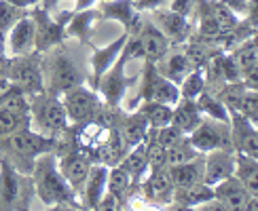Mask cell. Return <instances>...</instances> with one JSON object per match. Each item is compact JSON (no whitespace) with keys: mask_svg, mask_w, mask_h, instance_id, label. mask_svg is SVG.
I'll list each match as a JSON object with an SVG mask.
<instances>
[{"mask_svg":"<svg viewBox=\"0 0 258 211\" xmlns=\"http://www.w3.org/2000/svg\"><path fill=\"white\" fill-rule=\"evenodd\" d=\"M32 194V177L15 169L7 158H0V209H26Z\"/></svg>","mask_w":258,"mask_h":211,"instance_id":"obj_4","label":"cell"},{"mask_svg":"<svg viewBox=\"0 0 258 211\" xmlns=\"http://www.w3.org/2000/svg\"><path fill=\"white\" fill-rule=\"evenodd\" d=\"M9 61H11V57H7V53H0V76H3V74H7Z\"/></svg>","mask_w":258,"mask_h":211,"instance_id":"obj_45","label":"cell"},{"mask_svg":"<svg viewBox=\"0 0 258 211\" xmlns=\"http://www.w3.org/2000/svg\"><path fill=\"white\" fill-rule=\"evenodd\" d=\"M201 123V112L195 99H186L182 97L174 103V112H171V125H176L178 129L188 135L195 127Z\"/></svg>","mask_w":258,"mask_h":211,"instance_id":"obj_26","label":"cell"},{"mask_svg":"<svg viewBox=\"0 0 258 211\" xmlns=\"http://www.w3.org/2000/svg\"><path fill=\"white\" fill-rule=\"evenodd\" d=\"M169 5V0H134V7L142 13V11H155V9H163Z\"/></svg>","mask_w":258,"mask_h":211,"instance_id":"obj_41","label":"cell"},{"mask_svg":"<svg viewBox=\"0 0 258 211\" xmlns=\"http://www.w3.org/2000/svg\"><path fill=\"white\" fill-rule=\"evenodd\" d=\"M180 87V97H186V99H197V95L201 91H206V76H203L201 68H192L182 82L178 84Z\"/></svg>","mask_w":258,"mask_h":211,"instance_id":"obj_35","label":"cell"},{"mask_svg":"<svg viewBox=\"0 0 258 211\" xmlns=\"http://www.w3.org/2000/svg\"><path fill=\"white\" fill-rule=\"evenodd\" d=\"M140 99H148V101H161L167 106H174L180 99V87L176 82H171L165 78L163 74H159L157 63L146 61L144 66V84H142V93Z\"/></svg>","mask_w":258,"mask_h":211,"instance_id":"obj_10","label":"cell"},{"mask_svg":"<svg viewBox=\"0 0 258 211\" xmlns=\"http://www.w3.org/2000/svg\"><path fill=\"white\" fill-rule=\"evenodd\" d=\"M28 13V9H21V7H15V5H11L7 3V0H0V36H7V32L13 28V24L19 19V17H24Z\"/></svg>","mask_w":258,"mask_h":211,"instance_id":"obj_37","label":"cell"},{"mask_svg":"<svg viewBox=\"0 0 258 211\" xmlns=\"http://www.w3.org/2000/svg\"><path fill=\"white\" fill-rule=\"evenodd\" d=\"M61 101H63V108H66L68 121H72V123L93 121L102 110L100 99H98V95H95V89L85 87V82L68 89L66 93H63Z\"/></svg>","mask_w":258,"mask_h":211,"instance_id":"obj_9","label":"cell"},{"mask_svg":"<svg viewBox=\"0 0 258 211\" xmlns=\"http://www.w3.org/2000/svg\"><path fill=\"white\" fill-rule=\"evenodd\" d=\"M34 51V19L30 13L19 17L13 28L5 36V53H11L13 57L26 55Z\"/></svg>","mask_w":258,"mask_h":211,"instance_id":"obj_17","label":"cell"},{"mask_svg":"<svg viewBox=\"0 0 258 211\" xmlns=\"http://www.w3.org/2000/svg\"><path fill=\"white\" fill-rule=\"evenodd\" d=\"M186 140L197 152H210L216 148H231V137H229V125L220 121H203L192 129Z\"/></svg>","mask_w":258,"mask_h":211,"instance_id":"obj_11","label":"cell"},{"mask_svg":"<svg viewBox=\"0 0 258 211\" xmlns=\"http://www.w3.org/2000/svg\"><path fill=\"white\" fill-rule=\"evenodd\" d=\"M13 89H15V84L9 78V74H3V76H0V101H3Z\"/></svg>","mask_w":258,"mask_h":211,"instance_id":"obj_42","label":"cell"},{"mask_svg":"<svg viewBox=\"0 0 258 211\" xmlns=\"http://www.w3.org/2000/svg\"><path fill=\"white\" fill-rule=\"evenodd\" d=\"M195 156H199V152L190 146V142L186 140V137H184V140H180L178 144L165 148V165L167 167L186 163V161H190V158H195Z\"/></svg>","mask_w":258,"mask_h":211,"instance_id":"obj_36","label":"cell"},{"mask_svg":"<svg viewBox=\"0 0 258 211\" xmlns=\"http://www.w3.org/2000/svg\"><path fill=\"white\" fill-rule=\"evenodd\" d=\"M190 70H192V63H190L188 55H184V53H174V55H171V57L167 59V63H165L163 76L169 78L171 82L180 84L182 78H184Z\"/></svg>","mask_w":258,"mask_h":211,"instance_id":"obj_33","label":"cell"},{"mask_svg":"<svg viewBox=\"0 0 258 211\" xmlns=\"http://www.w3.org/2000/svg\"><path fill=\"white\" fill-rule=\"evenodd\" d=\"M229 137H231V148L235 152L258 156V133L256 125L250 123L245 116H241L237 110H229Z\"/></svg>","mask_w":258,"mask_h":211,"instance_id":"obj_13","label":"cell"},{"mask_svg":"<svg viewBox=\"0 0 258 211\" xmlns=\"http://www.w3.org/2000/svg\"><path fill=\"white\" fill-rule=\"evenodd\" d=\"M102 3V0H77V5H74V11H81V9H89L93 5Z\"/></svg>","mask_w":258,"mask_h":211,"instance_id":"obj_44","label":"cell"},{"mask_svg":"<svg viewBox=\"0 0 258 211\" xmlns=\"http://www.w3.org/2000/svg\"><path fill=\"white\" fill-rule=\"evenodd\" d=\"M32 186H34V194L42 200L47 207H66L77 205V192L66 182V177L59 171L57 154L55 150L45 152L36 156L34 167H32Z\"/></svg>","mask_w":258,"mask_h":211,"instance_id":"obj_1","label":"cell"},{"mask_svg":"<svg viewBox=\"0 0 258 211\" xmlns=\"http://www.w3.org/2000/svg\"><path fill=\"white\" fill-rule=\"evenodd\" d=\"M55 146L57 144L51 135L32 131L28 127V129H19L11 135L0 137V158H7L21 173H28L34 167L36 156L55 150Z\"/></svg>","mask_w":258,"mask_h":211,"instance_id":"obj_2","label":"cell"},{"mask_svg":"<svg viewBox=\"0 0 258 211\" xmlns=\"http://www.w3.org/2000/svg\"><path fill=\"white\" fill-rule=\"evenodd\" d=\"M212 188H214V198L208 200L206 205H214L218 209H245V203H248L252 194L235 175H229L227 179H222V182H218Z\"/></svg>","mask_w":258,"mask_h":211,"instance_id":"obj_14","label":"cell"},{"mask_svg":"<svg viewBox=\"0 0 258 211\" xmlns=\"http://www.w3.org/2000/svg\"><path fill=\"white\" fill-rule=\"evenodd\" d=\"M132 57H138V49H136L134 34H129L125 47L121 51V55L116 57V61L102 74L98 87H95V91L102 93V97H104V101H106L108 108H116V106L121 103L127 87L132 84V78L125 76V63L132 59Z\"/></svg>","mask_w":258,"mask_h":211,"instance_id":"obj_3","label":"cell"},{"mask_svg":"<svg viewBox=\"0 0 258 211\" xmlns=\"http://www.w3.org/2000/svg\"><path fill=\"white\" fill-rule=\"evenodd\" d=\"M30 123L36 125V131L53 135L63 129H68V114L63 108V101L57 95H45V91L34 95V103L30 106Z\"/></svg>","mask_w":258,"mask_h":211,"instance_id":"obj_5","label":"cell"},{"mask_svg":"<svg viewBox=\"0 0 258 211\" xmlns=\"http://www.w3.org/2000/svg\"><path fill=\"white\" fill-rule=\"evenodd\" d=\"M235 171V150L233 148H216L203 156V184L216 186Z\"/></svg>","mask_w":258,"mask_h":211,"instance_id":"obj_15","label":"cell"},{"mask_svg":"<svg viewBox=\"0 0 258 211\" xmlns=\"http://www.w3.org/2000/svg\"><path fill=\"white\" fill-rule=\"evenodd\" d=\"M98 13L102 19H112L123 24L125 32L136 34L138 28L142 26L140 11L134 7V0H102L98 3Z\"/></svg>","mask_w":258,"mask_h":211,"instance_id":"obj_16","label":"cell"},{"mask_svg":"<svg viewBox=\"0 0 258 211\" xmlns=\"http://www.w3.org/2000/svg\"><path fill=\"white\" fill-rule=\"evenodd\" d=\"M100 19V13L95 7L74 11L66 24V38H79L83 42H89V36L93 32V24Z\"/></svg>","mask_w":258,"mask_h":211,"instance_id":"obj_24","label":"cell"},{"mask_svg":"<svg viewBox=\"0 0 258 211\" xmlns=\"http://www.w3.org/2000/svg\"><path fill=\"white\" fill-rule=\"evenodd\" d=\"M7 3L15 5V7H21V9H28V7H36L40 0H7Z\"/></svg>","mask_w":258,"mask_h":211,"instance_id":"obj_43","label":"cell"},{"mask_svg":"<svg viewBox=\"0 0 258 211\" xmlns=\"http://www.w3.org/2000/svg\"><path fill=\"white\" fill-rule=\"evenodd\" d=\"M121 133H123V137H125L127 146L132 148V146H136V144H140V142L148 140L150 125H148V121L144 119V114L136 110V112H134L132 116H129L127 121H125V125H123Z\"/></svg>","mask_w":258,"mask_h":211,"instance_id":"obj_30","label":"cell"},{"mask_svg":"<svg viewBox=\"0 0 258 211\" xmlns=\"http://www.w3.org/2000/svg\"><path fill=\"white\" fill-rule=\"evenodd\" d=\"M157 21V28L163 32V34L169 38V40H174V42H184L190 34V24H188V17L186 15H180L176 13V11H163V9H155V11H150Z\"/></svg>","mask_w":258,"mask_h":211,"instance_id":"obj_21","label":"cell"},{"mask_svg":"<svg viewBox=\"0 0 258 211\" xmlns=\"http://www.w3.org/2000/svg\"><path fill=\"white\" fill-rule=\"evenodd\" d=\"M7 74L13 80L15 87H19L28 95H38L45 91V78H42V68H40V59L36 51L11 57Z\"/></svg>","mask_w":258,"mask_h":211,"instance_id":"obj_8","label":"cell"},{"mask_svg":"<svg viewBox=\"0 0 258 211\" xmlns=\"http://www.w3.org/2000/svg\"><path fill=\"white\" fill-rule=\"evenodd\" d=\"M144 196L153 203L169 205L174 200V184L169 179L167 167H150L144 182Z\"/></svg>","mask_w":258,"mask_h":211,"instance_id":"obj_20","label":"cell"},{"mask_svg":"<svg viewBox=\"0 0 258 211\" xmlns=\"http://www.w3.org/2000/svg\"><path fill=\"white\" fill-rule=\"evenodd\" d=\"M138 57H144L150 63H157L167 55L169 38L155 24H142L134 34Z\"/></svg>","mask_w":258,"mask_h":211,"instance_id":"obj_12","label":"cell"},{"mask_svg":"<svg viewBox=\"0 0 258 211\" xmlns=\"http://www.w3.org/2000/svg\"><path fill=\"white\" fill-rule=\"evenodd\" d=\"M49 51H53L51 57L42 63V68L49 72V93L59 95V93H66L68 89L85 82L81 68L72 61L68 51L55 49V47L49 49Z\"/></svg>","mask_w":258,"mask_h":211,"instance_id":"obj_7","label":"cell"},{"mask_svg":"<svg viewBox=\"0 0 258 211\" xmlns=\"http://www.w3.org/2000/svg\"><path fill=\"white\" fill-rule=\"evenodd\" d=\"M233 175L250 190L252 194L258 192V161L256 156L235 152V171Z\"/></svg>","mask_w":258,"mask_h":211,"instance_id":"obj_27","label":"cell"},{"mask_svg":"<svg viewBox=\"0 0 258 211\" xmlns=\"http://www.w3.org/2000/svg\"><path fill=\"white\" fill-rule=\"evenodd\" d=\"M197 106H199V112L206 114L208 119H214V121H220V123H227L229 125V108L220 101V97H214V95H210L208 91H201L197 95Z\"/></svg>","mask_w":258,"mask_h":211,"instance_id":"obj_31","label":"cell"},{"mask_svg":"<svg viewBox=\"0 0 258 211\" xmlns=\"http://www.w3.org/2000/svg\"><path fill=\"white\" fill-rule=\"evenodd\" d=\"M127 38H129V32H123L119 38L112 40V42H108L106 47L93 49V53H91V89L98 87L102 74L116 61V57L121 55V51H123V47H125Z\"/></svg>","mask_w":258,"mask_h":211,"instance_id":"obj_19","label":"cell"},{"mask_svg":"<svg viewBox=\"0 0 258 211\" xmlns=\"http://www.w3.org/2000/svg\"><path fill=\"white\" fill-rule=\"evenodd\" d=\"M59 3H61V0H40V3H38V7L47 9V11H51L53 7H55V5H59Z\"/></svg>","mask_w":258,"mask_h":211,"instance_id":"obj_46","label":"cell"},{"mask_svg":"<svg viewBox=\"0 0 258 211\" xmlns=\"http://www.w3.org/2000/svg\"><path fill=\"white\" fill-rule=\"evenodd\" d=\"M125 171L132 177V182H140L150 169V158H148V142H140L136 146H132L129 154H125L119 163Z\"/></svg>","mask_w":258,"mask_h":211,"instance_id":"obj_25","label":"cell"},{"mask_svg":"<svg viewBox=\"0 0 258 211\" xmlns=\"http://www.w3.org/2000/svg\"><path fill=\"white\" fill-rule=\"evenodd\" d=\"M106 182H108V165H95L89 169V175H87V182L83 186V205L95 209L100 203V198L106 192Z\"/></svg>","mask_w":258,"mask_h":211,"instance_id":"obj_22","label":"cell"},{"mask_svg":"<svg viewBox=\"0 0 258 211\" xmlns=\"http://www.w3.org/2000/svg\"><path fill=\"white\" fill-rule=\"evenodd\" d=\"M0 53H5V38L0 36Z\"/></svg>","mask_w":258,"mask_h":211,"instance_id":"obj_47","label":"cell"},{"mask_svg":"<svg viewBox=\"0 0 258 211\" xmlns=\"http://www.w3.org/2000/svg\"><path fill=\"white\" fill-rule=\"evenodd\" d=\"M208 11V13L216 19V24L222 28V32H231L237 28V13L229 7V5H224L222 0H212V3H206V7H203Z\"/></svg>","mask_w":258,"mask_h":211,"instance_id":"obj_32","label":"cell"},{"mask_svg":"<svg viewBox=\"0 0 258 211\" xmlns=\"http://www.w3.org/2000/svg\"><path fill=\"white\" fill-rule=\"evenodd\" d=\"M235 110H237L241 116H245L250 123L256 125V121H258V93H256V89H250V87L245 89Z\"/></svg>","mask_w":258,"mask_h":211,"instance_id":"obj_38","label":"cell"},{"mask_svg":"<svg viewBox=\"0 0 258 211\" xmlns=\"http://www.w3.org/2000/svg\"><path fill=\"white\" fill-rule=\"evenodd\" d=\"M30 127V114H19L13 110L0 108V137L11 135L19 129H28Z\"/></svg>","mask_w":258,"mask_h":211,"instance_id":"obj_34","label":"cell"},{"mask_svg":"<svg viewBox=\"0 0 258 211\" xmlns=\"http://www.w3.org/2000/svg\"><path fill=\"white\" fill-rule=\"evenodd\" d=\"M167 173L174 188H188V186H195L199 182H203V158L195 156L186 163H180V165H171L167 167Z\"/></svg>","mask_w":258,"mask_h":211,"instance_id":"obj_23","label":"cell"},{"mask_svg":"<svg viewBox=\"0 0 258 211\" xmlns=\"http://www.w3.org/2000/svg\"><path fill=\"white\" fill-rule=\"evenodd\" d=\"M129 186H132V177L121 165H112V169H108V182H106V192H110L116 200H119V207H123L127 203L129 196Z\"/></svg>","mask_w":258,"mask_h":211,"instance_id":"obj_28","label":"cell"},{"mask_svg":"<svg viewBox=\"0 0 258 211\" xmlns=\"http://www.w3.org/2000/svg\"><path fill=\"white\" fill-rule=\"evenodd\" d=\"M138 112L144 114V119L148 121L150 129H159V127H165L171 123V112H174V106L161 103V101H148L144 99L140 103Z\"/></svg>","mask_w":258,"mask_h":211,"instance_id":"obj_29","label":"cell"},{"mask_svg":"<svg viewBox=\"0 0 258 211\" xmlns=\"http://www.w3.org/2000/svg\"><path fill=\"white\" fill-rule=\"evenodd\" d=\"M155 135V144H159L161 148H169V146H174L178 144L180 140H184V133H182L176 125H165V127H159V129H150Z\"/></svg>","mask_w":258,"mask_h":211,"instance_id":"obj_39","label":"cell"},{"mask_svg":"<svg viewBox=\"0 0 258 211\" xmlns=\"http://www.w3.org/2000/svg\"><path fill=\"white\" fill-rule=\"evenodd\" d=\"M32 19H34V51L42 53L53 47L61 45V40H66V24L72 13H61V15H51L47 9L34 7L30 11Z\"/></svg>","mask_w":258,"mask_h":211,"instance_id":"obj_6","label":"cell"},{"mask_svg":"<svg viewBox=\"0 0 258 211\" xmlns=\"http://www.w3.org/2000/svg\"><path fill=\"white\" fill-rule=\"evenodd\" d=\"M57 165H59V171L66 177V182L72 186L74 192H81L85 182H87V175H89V169H91V163H89V156L83 154L81 150H72V152H66L61 158L57 156Z\"/></svg>","mask_w":258,"mask_h":211,"instance_id":"obj_18","label":"cell"},{"mask_svg":"<svg viewBox=\"0 0 258 211\" xmlns=\"http://www.w3.org/2000/svg\"><path fill=\"white\" fill-rule=\"evenodd\" d=\"M197 3L199 0H169V7H171V11H176V13L188 17L192 13V9L197 7Z\"/></svg>","mask_w":258,"mask_h":211,"instance_id":"obj_40","label":"cell"}]
</instances>
